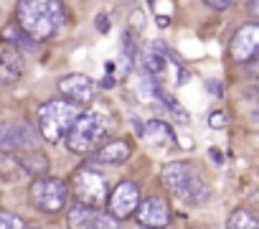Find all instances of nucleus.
Wrapping results in <instances>:
<instances>
[{
  "instance_id": "1",
  "label": "nucleus",
  "mask_w": 259,
  "mask_h": 229,
  "mask_svg": "<svg viewBox=\"0 0 259 229\" xmlns=\"http://www.w3.org/2000/svg\"><path fill=\"white\" fill-rule=\"evenodd\" d=\"M16 21L31 39L49 41L66 28L69 13L61 0H18Z\"/></svg>"
},
{
  "instance_id": "2",
  "label": "nucleus",
  "mask_w": 259,
  "mask_h": 229,
  "mask_svg": "<svg viewBox=\"0 0 259 229\" xmlns=\"http://www.w3.org/2000/svg\"><path fill=\"white\" fill-rule=\"evenodd\" d=\"M160 181L176 199H181L183 204H191V206H201L211 196V188H208L201 168L191 161H176V163L163 166Z\"/></svg>"
},
{
  "instance_id": "3",
  "label": "nucleus",
  "mask_w": 259,
  "mask_h": 229,
  "mask_svg": "<svg viewBox=\"0 0 259 229\" xmlns=\"http://www.w3.org/2000/svg\"><path fill=\"white\" fill-rule=\"evenodd\" d=\"M81 114V104L69 97L49 99L38 107V133L46 143H59L69 135Z\"/></svg>"
},
{
  "instance_id": "4",
  "label": "nucleus",
  "mask_w": 259,
  "mask_h": 229,
  "mask_svg": "<svg viewBox=\"0 0 259 229\" xmlns=\"http://www.w3.org/2000/svg\"><path fill=\"white\" fill-rule=\"evenodd\" d=\"M107 135V118L99 109H87L79 114V120L66 135V148L76 156H89L99 148Z\"/></svg>"
},
{
  "instance_id": "5",
  "label": "nucleus",
  "mask_w": 259,
  "mask_h": 229,
  "mask_svg": "<svg viewBox=\"0 0 259 229\" xmlns=\"http://www.w3.org/2000/svg\"><path fill=\"white\" fill-rule=\"evenodd\" d=\"M28 199L31 204L44 211V214H59L66 201H69V183L61 178H51V176H41L31 183L28 188Z\"/></svg>"
},
{
  "instance_id": "6",
  "label": "nucleus",
  "mask_w": 259,
  "mask_h": 229,
  "mask_svg": "<svg viewBox=\"0 0 259 229\" xmlns=\"http://www.w3.org/2000/svg\"><path fill=\"white\" fill-rule=\"evenodd\" d=\"M71 191H74L76 201L89 204V206H99L109 196L104 176L99 171H94V168H79V171H74V176H71Z\"/></svg>"
},
{
  "instance_id": "7",
  "label": "nucleus",
  "mask_w": 259,
  "mask_h": 229,
  "mask_svg": "<svg viewBox=\"0 0 259 229\" xmlns=\"http://www.w3.org/2000/svg\"><path fill=\"white\" fill-rule=\"evenodd\" d=\"M38 135L36 128L26 120H6L0 123V150L8 153H21V150H31L38 145Z\"/></svg>"
},
{
  "instance_id": "8",
  "label": "nucleus",
  "mask_w": 259,
  "mask_h": 229,
  "mask_svg": "<svg viewBox=\"0 0 259 229\" xmlns=\"http://www.w3.org/2000/svg\"><path fill=\"white\" fill-rule=\"evenodd\" d=\"M66 224L71 229H114L119 224L117 216H112L109 211L104 214L99 206H89V204H76L69 209L66 214Z\"/></svg>"
},
{
  "instance_id": "9",
  "label": "nucleus",
  "mask_w": 259,
  "mask_h": 229,
  "mask_svg": "<svg viewBox=\"0 0 259 229\" xmlns=\"http://www.w3.org/2000/svg\"><path fill=\"white\" fill-rule=\"evenodd\" d=\"M138 206H140V186L133 181H119L107 196V209L119 221L127 216H135Z\"/></svg>"
},
{
  "instance_id": "10",
  "label": "nucleus",
  "mask_w": 259,
  "mask_h": 229,
  "mask_svg": "<svg viewBox=\"0 0 259 229\" xmlns=\"http://www.w3.org/2000/svg\"><path fill=\"white\" fill-rule=\"evenodd\" d=\"M229 54L236 64H251L254 59H259V23L241 26L231 36Z\"/></svg>"
},
{
  "instance_id": "11",
  "label": "nucleus",
  "mask_w": 259,
  "mask_h": 229,
  "mask_svg": "<svg viewBox=\"0 0 259 229\" xmlns=\"http://www.w3.org/2000/svg\"><path fill=\"white\" fill-rule=\"evenodd\" d=\"M59 92L79 104H89L97 97V82L87 74H66L59 79Z\"/></svg>"
},
{
  "instance_id": "12",
  "label": "nucleus",
  "mask_w": 259,
  "mask_h": 229,
  "mask_svg": "<svg viewBox=\"0 0 259 229\" xmlns=\"http://www.w3.org/2000/svg\"><path fill=\"white\" fill-rule=\"evenodd\" d=\"M135 219L143 226H165L170 221V206L163 196H148L145 201H140Z\"/></svg>"
},
{
  "instance_id": "13",
  "label": "nucleus",
  "mask_w": 259,
  "mask_h": 229,
  "mask_svg": "<svg viewBox=\"0 0 259 229\" xmlns=\"http://www.w3.org/2000/svg\"><path fill=\"white\" fill-rule=\"evenodd\" d=\"M26 71V64H23V56H21V49L18 46H8L3 54H0V84L8 87V84H16Z\"/></svg>"
},
{
  "instance_id": "14",
  "label": "nucleus",
  "mask_w": 259,
  "mask_h": 229,
  "mask_svg": "<svg viewBox=\"0 0 259 229\" xmlns=\"http://www.w3.org/2000/svg\"><path fill=\"white\" fill-rule=\"evenodd\" d=\"M130 156H133V148H130L127 140H112L102 148L94 150V163H102V166H119L124 163Z\"/></svg>"
},
{
  "instance_id": "15",
  "label": "nucleus",
  "mask_w": 259,
  "mask_h": 229,
  "mask_svg": "<svg viewBox=\"0 0 259 229\" xmlns=\"http://www.w3.org/2000/svg\"><path fill=\"white\" fill-rule=\"evenodd\" d=\"M143 135H145L155 148H160V150H168V148L176 145V133H173V128H170L168 123H163V120H150V123L145 125Z\"/></svg>"
},
{
  "instance_id": "16",
  "label": "nucleus",
  "mask_w": 259,
  "mask_h": 229,
  "mask_svg": "<svg viewBox=\"0 0 259 229\" xmlns=\"http://www.w3.org/2000/svg\"><path fill=\"white\" fill-rule=\"evenodd\" d=\"M168 56H170L168 46H165L163 41H153V44L145 49V54H143V66H145L153 77H160V74L165 71Z\"/></svg>"
},
{
  "instance_id": "17",
  "label": "nucleus",
  "mask_w": 259,
  "mask_h": 229,
  "mask_svg": "<svg viewBox=\"0 0 259 229\" xmlns=\"http://www.w3.org/2000/svg\"><path fill=\"white\" fill-rule=\"evenodd\" d=\"M21 163H23V171H26V176H33V178H41V176H49V168H51V163H49V158L41 153V150H36V148H31V150H21Z\"/></svg>"
},
{
  "instance_id": "18",
  "label": "nucleus",
  "mask_w": 259,
  "mask_h": 229,
  "mask_svg": "<svg viewBox=\"0 0 259 229\" xmlns=\"http://www.w3.org/2000/svg\"><path fill=\"white\" fill-rule=\"evenodd\" d=\"M26 176L23 163L18 156H11L8 150H0V178L3 181H21Z\"/></svg>"
},
{
  "instance_id": "19",
  "label": "nucleus",
  "mask_w": 259,
  "mask_h": 229,
  "mask_svg": "<svg viewBox=\"0 0 259 229\" xmlns=\"http://www.w3.org/2000/svg\"><path fill=\"white\" fill-rule=\"evenodd\" d=\"M0 41H3V44H8V46L26 49V46H33V41H36V39H31V36L23 31V26L16 21V23H8L3 31H0Z\"/></svg>"
},
{
  "instance_id": "20",
  "label": "nucleus",
  "mask_w": 259,
  "mask_h": 229,
  "mask_svg": "<svg viewBox=\"0 0 259 229\" xmlns=\"http://www.w3.org/2000/svg\"><path fill=\"white\" fill-rule=\"evenodd\" d=\"M138 61V46H135V39H133V31H124L122 33V66H119V74L127 77L133 71Z\"/></svg>"
},
{
  "instance_id": "21",
  "label": "nucleus",
  "mask_w": 259,
  "mask_h": 229,
  "mask_svg": "<svg viewBox=\"0 0 259 229\" xmlns=\"http://www.w3.org/2000/svg\"><path fill=\"white\" fill-rule=\"evenodd\" d=\"M226 226L229 229H259V219L244 209H236L231 211V216L226 219Z\"/></svg>"
},
{
  "instance_id": "22",
  "label": "nucleus",
  "mask_w": 259,
  "mask_h": 229,
  "mask_svg": "<svg viewBox=\"0 0 259 229\" xmlns=\"http://www.w3.org/2000/svg\"><path fill=\"white\" fill-rule=\"evenodd\" d=\"M23 226H26V221L18 214L0 209V229H23Z\"/></svg>"
},
{
  "instance_id": "23",
  "label": "nucleus",
  "mask_w": 259,
  "mask_h": 229,
  "mask_svg": "<svg viewBox=\"0 0 259 229\" xmlns=\"http://www.w3.org/2000/svg\"><path fill=\"white\" fill-rule=\"evenodd\" d=\"M226 123H229V118H226V112H224V109H216V112L208 114V125L216 128V130H219V128H226Z\"/></svg>"
},
{
  "instance_id": "24",
  "label": "nucleus",
  "mask_w": 259,
  "mask_h": 229,
  "mask_svg": "<svg viewBox=\"0 0 259 229\" xmlns=\"http://www.w3.org/2000/svg\"><path fill=\"white\" fill-rule=\"evenodd\" d=\"M206 6H211V8H216V11H226V8H231L236 0H203Z\"/></svg>"
},
{
  "instance_id": "25",
  "label": "nucleus",
  "mask_w": 259,
  "mask_h": 229,
  "mask_svg": "<svg viewBox=\"0 0 259 229\" xmlns=\"http://www.w3.org/2000/svg\"><path fill=\"white\" fill-rule=\"evenodd\" d=\"M206 87H208L211 97H221V94H224V84H221V82H216V79H208V82H206Z\"/></svg>"
},
{
  "instance_id": "26",
  "label": "nucleus",
  "mask_w": 259,
  "mask_h": 229,
  "mask_svg": "<svg viewBox=\"0 0 259 229\" xmlns=\"http://www.w3.org/2000/svg\"><path fill=\"white\" fill-rule=\"evenodd\" d=\"M130 23H133V28H140V31H143V28H145V13H143V11H135L133 18H130Z\"/></svg>"
},
{
  "instance_id": "27",
  "label": "nucleus",
  "mask_w": 259,
  "mask_h": 229,
  "mask_svg": "<svg viewBox=\"0 0 259 229\" xmlns=\"http://www.w3.org/2000/svg\"><path fill=\"white\" fill-rule=\"evenodd\" d=\"M246 13L254 21H259V0H246Z\"/></svg>"
},
{
  "instance_id": "28",
  "label": "nucleus",
  "mask_w": 259,
  "mask_h": 229,
  "mask_svg": "<svg viewBox=\"0 0 259 229\" xmlns=\"http://www.w3.org/2000/svg\"><path fill=\"white\" fill-rule=\"evenodd\" d=\"M97 31H99V33H107V31H109V21H107V16H99V18H97Z\"/></svg>"
},
{
  "instance_id": "29",
  "label": "nucleus",
  "mask_w": 259,
  "mask_h": 229,
  "mask_svg": "<svg viewBox=\"0 0 259 229\" xmlns=\"http://www.w3.org/2000/svg\"><path fill=\"white\" fill-rule=\"evenodd\" d=\"M188 79H191V71H188V69H181V66H178V79H176V82H178V84H186Z\"/></svg>"
},
{
  "instance_id": "30",
  "label": "nucleus",
  "mask_w": 259,
  "mask_h": 229,
  "mask_svg": "<svg viewBox=\"0 0 259 229\" xmlns=\"http://www.w3.org/2000/svg\"><path fill=\"white\" fill-rule=\"evenodd\" d=\"M211 158H213V163H224V156H221L216 148H211Z\"/></svg>"
},
{
  "instance_id": "31",
  "label": "nucleus",
  "mask_w": 259,
  "mask_h": 229,
  "mask_svg": "<svg viewBox=\"0 0 259 229\" xmlns=\"http://www.w3.org/2000/svg\"><path fill=\"white\" fill-rule=\"evenodd\" d=\"M124 3H133V0H124Z\"/></svg>"
}]
</instances>
